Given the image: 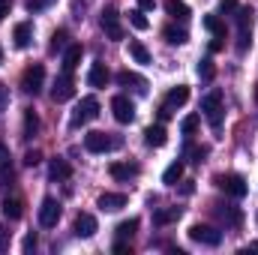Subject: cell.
<instances>
[{
	"label": "cell",
	"mask_w": 258,
	"mask_h": 255,
	"mask_svg": "<svg viewBox=\"0 0 258 255\" xmlns=\"http://www.w3.org/2000/svg\"><path fill=\"white\" fill-rule=\"evenodd\" d=\"M126 201H129V198L123 195V192H102L96 204H99L102 210H108V213H114V210H123V207H126Z\"/></svg>",
	"instance_id": "obj_12"
},
{
	"label": "cell",
	"mask_w": 258,
	"mask_h": 255,
	"mask_svg": "<svg viewBox=\"0 0 258 255\" xmlns=\"http://www.w3.org/2000/svg\"><path fill=\"white\" fill-rule=\"evenodd\" d=\"M138 6L141 9H153V0H138Z\"/></svg>",
	"instance_id": "obj_50"
},
{
	"label": "cell",
	"mask_w": 258,
	"mask_h": 255,
	"mask_svg": "<svg viewBox=\"0 0 258 255\" xmlns=\"http://www.w3.org/2000/svg\"><path fill=\"white\" fill-rule=\"evenodd\" d=\"M249 36H252V33H240V39H237V51H246V45H249Z\"/></svg>",
	"instance_id": "obj_44"
},
{
	"label": "cell",
	"mask_w": 258,
	"mask_h": 255,
	"mask_svg": "<svg viewBox=\"0 0 258 255\" xmlns=\"http://www.w3.org/2000/svg\"><path fill=\"white\" fill-rule=\"evenodd\" d=\"M180 207H162V210H156L153 213V225H159V228H165V225H171V222H177L180 219Z\"/></svg>",
	"instance_id": "obj_15"
},
{
	"label": "cell",
	"mask_w": 258,
	"mask_h": 255,
	"mask_svg": "<svg viewBox=\"0 0 258 255\" xmlns=\"http://www.w3.org/2000/svg\"><path fill=\"white\" fill-rule=\"evenodd\" d=\"M21 213H24V204H21L18 198H3V216H9V219H21Z\"/></svg>",
	"instance_id": "obj_29"
},
{
	"label": "cell",
	"mask_w": 258,
	"mask_h": 255,
	"mask_svg": "<svg viewBox=\"0 0 258 255\" xmlns=\"http://www.w3.org/2000/svg\"><path fill=\"white\" fill-rule=\"evenodd\" d=\"M9 9H12V3H9V0H0V21L9 15Z\"/></svg>",
	"instance_id": "obj_47"
},
{
	"label": "cell",
	"mask_w": 258,
	"mask_h": 255,
	"mask_svg": "<svg viewBox=\"0 0 258 255\" xmlns=\"http://www.w3.org/2000/svg\"><path fill=\"white\" fill-rule=\"evenodd\" d=\"M180 177H183V162L177 159V162H171V165L165 168L162 183H165V186H177V183H180Z\"/></svg>",
	"instance_id": "obj_24"
},
{
	"label": "cell",
	"mask_w": 258,
	"mask_h": 255,
	"mask_svg": "<svg viewBox=\"0 0 258 255\" xmlns=\"http://www.w3.org/2000/svg\"><path fill=\"white\" fill-rule=\"evenodd\" d=\"M54 0H27V12H42L45 6H51Z\"/></svg>",
	"instance_id": "obj_39"
},
{
	"label": "cell",
	"mask_w": 258,
	"mask_h": 255,
	"mask_svg": "<svg viewBox=\"0 0 258 255\" xmlns=\"http://www.w3.org/2000/svg\"><path fill=\"white\" fill-rule=\"evenodd\" d=\"M213 36H225V24L219 21V15H204V21H201Z\"/></svg>",
	"instance_id": "obj_30"
},
{
	"label": "cell",
	"mask_w": 258,
	"mask_h": 255,
	"mask_svg": "<svg viewBox=\"0 0 258 255\" xmlns=\"http://www.w3.org/2000/svg\"><path fill=\"white\" fill-rule=\"evenodd\" d=\"M15 180V171H12V165L9 162H0V186H9Z\"/></svg>",
	"instance_id": "obj_35"
},
{
	"label": "cell",
	"mask_w": 258,
	"mask_h": 255,
	"mask_svg": "<svg viewBox=\"0 0 258 255\" xmlns=\"http://www.w3.org/2000/svg\"><path fill=\"white\" fill-rule=\"evenodd\" d=\"M72 228H75V237H93L96 234V216L93 213H78Z\"/></svg>",
	"instance_id": "obj_11"
},
{
	"label": "cell",
	"mask_w": 258,
	"mask_h": 255,
	"mask_svg": "<svg viewBox=\"0 0 258 255\" xmlns=\"http://www.w3.org/2000/svg\"><path fill=\"white\" fill-rule=\"evenodd\" d=\"M108 78H111V72H108V66L105 63H93L90 66V72H87V84H90V87H105Z\"/></svg>",
	"instance_id": "obj_14"
},
{
	"label": "cell",
	"mask_w": 258,
	"mask_h": 255,
	"mask_svg": "<svg viewBox=\"0 0 258 255\" xmlns=\"http://www.w3.org/2000/svg\"><path fill=\"white\" fill-rule=\"evenodd\" d=\"M30 36H33V30H30V24H27V21H21V24H15V30H12V39H15V48H27V45H30Z\"/></svg>",
	"instance_id": "obj_20"
},
{
	"label": "cell",
	"mask_w": 258,
	"mask_h": 255,
	"mask_svg": "<svg viewBox=\"0 0 258 255\" xmlns=\"http://www.w3.org/2000/svg\"><path fill=\"white\" fill-rule=\"evenodd\" d=\"M39 162H42V153H39V150H27V153H24V165L33 168V165H39Z\"/></svg>",
	"instance_id": "obj_37"
},
{
	"label": "cell",
	"mask_w": 258,
	"mask_h": 255,
	"mask_svg": "<svg viewBox=\"0 0 258 255\" xmlns=\"http://www.w3.org/2000/svg\"><path fill=\"white\" fill-rule=\"evenodd\" d=\"M111 111H114L117 123H132L135 120V105L129 102L126 96H114L111 99Z\"/></svg>",
	"instance_id": "obj_10"
},
{
	"label": "cell",
	"mask_w": 258,
	"mask_h": 255,
	"mask_svg": "<svg viewBox=\"0 0 258 255\" xmlns=\"http://www.w3.org/2000/svg\"><path fill=\"white\" fill-rule=\"evenodd\" d=\"M162 36H165V42H168V45H183V42L189 39V33H186L183 27H165V30H162Z\"/></svg>",
	"instance_id": "obj_27"
},
{
	"label": "cell",
	"mask_w": 258,
	"mask_h": 255,
	"mask_svg": "<svg viewBox=\"0 0 258 255\" xmlns=\"http://www.w3.org/2000/svg\"><path fill=\"white\" fill-rule=\"evenodd\" d=\"M42 81H45V69H42L39 63L27 66V69H24V75H21V90L36 96V93L42 90Z\"/></svg>",
	"instance_id": "obj_7"
},
{
	"label": "cell",
	"mask_w": 258,
	"mask_h": 255,
	"mask_svg": "<svg viewBox=\"0 0 258 255\" xmlns=\"http://www.w3.org/2000/svg\"><path fill=\"white\" fill-rule=\"evenodd\" d=\"M111 177L114 180H132L135 174H138V165L135 162H111Z\"/></svg>",
	"instance_id": "obj_16"
},
{
	"label": "cell",
	"mask_w": 258,
	"mask_h": 255,
	"mask_svg": "<svg viewBox=\"0 0 258 255\" xmlns=\"http://www.w3.org/2000/svg\"><path fill=\"white\" fill-rule=\"evenodd\" d=\"M9 105V90H6V84H0V111Z\"/></svg>",
	"instance_id": "obj_43"
},
{
	"label": "cell",
	"mask_w": 258,
	"mask_h": 255,
	"mask_svg": "<svg viewBox=\"0 0 258 255\" xmlns=\"http://www.w3.org/2000/svg\"><path fill=\"white\" fill-rule=\"evenodd\" d=\"M66 39H69V36H66V30H54V33H51V45H48V48H51V51H60V48L69 45Z\"/></svg>",
	"instance_id": "obj_33"
},
{
	"label": "cell",
	"mask_w": 258,
	"mask_h": 255,
	"mask_svg": "<svg viewBox=\"0 0 258 255\" xmlns=\"http://www.w3.org/2000/svg\"><path fill=\"white\" fill-rule=\"evenodd\" d=\"M165 12L174 18V21H186L189 18V6L183 0H165Z\"/></svg>",
	"instance_id": "obj_21"
},
{
	"label": "cell",
	"mask_w": 258,
	"mask_h": 255,
	"mask_svg": "<svg viewBox=\"0 0 258 255\" xmlns=\"http://www.w3.org/2000/svg\"><path fill=\"white\" fill-rule=\"evenodd\" d=\"M198 75H201L204 81H210V78L216 75V69H213V60H207V57H204V60L198 63Z\"/></svg>",
	"instance_id": "obj_36"
},
{
	"label": "cell",
	"mask_w": 258,
	"mask_h": 255,
	"mask_svg": "<svg viewBox=\"0 0 258 255\" xmlns=\"http://www.w3.org/2000/svg\"><path fill=\"white\" fill-rule=\"evenodd\" d=\"M81 54H84V48H81L78 42L66 45V51H63V72H72L75 66L81 63Z\"/></svg>",
	"instance_id": "obj_18"
},
{
	"label": "cell",
	"mask_w": 258,
	"mask_h": 255,
	"mask_svg": "<svg viewBox=\"0 0 258 255\" xmlns=\"http://www.w3.org/2000/svg\"><path fill=\"white\" fill-rule=\"evenodd\" d=\"M192 189H195V186H192V180H186V183L180 186V192H183V195H192Z\"/></svg>",
	"instance_id": "obj_49"
},
{
	"label": "cell",
	"mask_w": 258,
	"mask_h": 255,
	"mask_svg": "<svg viewBox=\"0 0 258 255\" xmlns=\"http://www.w3.org/2000/svg\"><path fill=\"white\" fill-rule=\"evenodd\" d=\"M0 63H3V51H0Z\"/></svg>",
	"instance_id": "obj_53"
},
{
	"label": "cell",
	"mask_w": 258,
	"mask_h": 255,
	"mask_svg": "<svg viewBox=\"0 0 258 255\" xmlns=\"http://www.w3.org/2000/svg\"><path fill=\"white\" fill-rule=\"evenodd\" d=\"M123 141L117 135H108V132H87L84 135V147L90 153H105V150H117Z\"/></svg>",
	"instance_id": "obj_2"
},
{
	"label": "cell",
	"mask_w": 258,
	"mask_h": 255,
	"mask_svg": "<svg viewBox=\"0 0 258 255\" xmlns=\"http://www.w3.org/2000/svg\"><path fill=\"white\" fill-rule=\"evenodd\" d=\"M171 114H174V108H171V105H168V102H165V105H162V108H159V120H168V117H171Z\"/></svg>",
	"instance_id": "obj_45"
},
{
	"label": "cell",
	"mask_w": 258,
	"mask_h": 255,
	"mask_svg": "<svg viewBox=\"0 0 258 255\" xmlns=\"http://www.w3.org/2000/svg\"><path fill=\"white\" fill-rule=\"evenodd\" d=\"M75 96V81L69 78V72H63L60 78H54V84H51V99L54 102H69Z\"/></svg>",
	"instance_id": "obj_8"
},
{
	"label": "cell",
	"mask_w": 258,
	"mask_h": 255,
	"mask_svg": "<svg viewBox=\"0 0 258 255\" xmlns=\"http://www.w3.org/2000/svg\"><path fill=\"white\" fill-rule=\"evenodd\" d=\"M48 177H51V180H69V177H72L69 162L60 159V156H54V159H51V165H48Z\"/></svg>",
	"instance_id": "obj_17"
},
{
	"label": "cell",
	"mask_w": 258,
	"mask_h": 255,
	"mask_svg": "<svg viewBox=\"0 0 258 255\" xmlns=\"http://www.w3.org/2000/svg\"><path fill=\"white\" fill-rule=\"evenodd\" d=\"M99 24H102V30H105V36L111 39V42H120L123 39V27H120V15H117V9H102V18H99Z\"/></svg>",
	"instance_id": "obj_6"
},
{
	"label": "cell",
	"mask_w": 258,
	"mask_h": 255,
	"mask_svg": "<svg viewBox=\"0 0 258 255\" xmlns=\"http://www.w3.org/2000/svg\"><path fill=\"white\" fill-rule=\"evenodd\" d=\"M219 12L222 15H234L237 12V0H219Z\"/></svg>",
	"instance_id": "obj_38"
},
{
	"label": "cell",
	"mask_w": 258,
	"mask_h": 255,
	"mask_svg": "<svg viewBox=\"0 0 258 255\" xmlns=\"http://www.w3.org/2000/svg\"><path fill=\"white\" fill-rule=\"evenodd\" d=\"M216 213H219V219H222L225 225H231V228H237V225L243 222V213H240L237 207H216Z\"/></svg>",
	"instance_id": "obj_25"
},
{
	"label": "cell",
	"mask_w": 258,
	"mask_h": 255,
	"mask_svg": "<svg viewBox=\"0 0 258 255\" xmlns=\"http://www.w3.org/2000/svg\"><path fill=\"white\" fill-rule=\"evenodd\" d=\"M129 57H132L135 63H150V51H147L144 42H138V39H129Z\"/></svg>",
	"instance_id": "obj_26"
},
{
	"label": "cell",
	"mask_w": 258,
	"mask_h": 255,
	"mask_svg": "<svg viewBox=\"0 0 258 255\" xmlns=\"http://www.w3.org/2000/svg\"><path fill=\"white\" fill-rule=\"evenodd\" d=\"M114 255H132V246L123 243V240H117V243H114Z\"/></svg>",
	"instance_id": "obj_41"
},
{
	"label": "cell",
	"mask_w": 258,
	"mask_h": 255,
	"mask_svg": "<svg viewBox=\"0 0 258 255\" xmlns=\"http://www.w3.org/2000/svg\"><path fill=\"white\" fill-rule=\"evenodd\" d=\"M0 162H9V147L0 141Z\"/></svg>",
	"instance_id": "obj_48"
},
{
	"label": "cell",
	"mask_w": 258,
	"mask_h": 255,
	"mask_svg": "<svg viewBox=\"0 0 258 255\" xmlns=\"http://www.w3.org/2000/svg\"><path fill=\"white\" fill-rule=\"evenodd\" d=\"M144 141H147L150 147H162V144L168 141V132H165V126H162V123L147 126V129H144Z\"/></svg>",
	"instance_id": "obj_19"
},
{
	"label": "cell",
	"mask_w": 258,
	"mask_h": 255,
	"mask_svg": "<svg viewBox=\"0 0 258 255\" xmlns=\"http://www.w3.org/2000/svg\"><path fill=\"white\" fill-rule=\"evenodd\" d=\"M255 102H258V84H255Z\"/></svg>",
	"instance_id": "obj_51"
},
{
	"label": "cell",
	"mask_w": 258,
	"mask_h": 255,
	"mask_svg": "<svg viewBox=\"0 0 258 255\" xmlns=\"http://www.w3.org/2000/svg\"><path fill=\"white\" fill-rule=\"evenodd\" d=\"M189 240L192 243H201V246H219L222 243V231H216L213 225L195 222V225H189Z\"/></svg>",
	"instance_id": "obj_3"
},
{
	"label": "cell",
	"mask_w": 258,
	"mask_h": 255,
	"mask_svg": "<svg viewBox=\"0 0 258 255\" xmlns=\"http://www.w3.org/2000/svg\"><path fill=\"white\" fill-rule=\"evenodd\" d=\"M0 249H9V231L0 225Z\"/></svg>",
	"instance_id": "obj_46"
},
{
	"label": "cell",
	"mask_w": 258,
	"mask_h": 255,
	"mask_svg": "<svg viewBox=\"0 0 258 255\" xmlns=\"http://www.w3.org/2000/svg\"><path fill=\"white\" fill-rule=\"evenodd\" d=\"M99 117V102H96V96H84L78 105H75V111H72V117H69V126L78 129L84 126V123H90V120H96Z\"/></svg>",
	"instance_id": "obj_1"
},
{
	"label": "cell",
	"mask_w": 258,
	"mask_h": 255,
	"mask_svg": "<svg viewBox=\"0 0 258 255\" xmlns=\"http://www.w3.org/2000/svg\"><path fill=\"white\" fill-rule=\"evenodd\" d=\"M117 84H120V87H132V90H138V93H147V81H144L141 75L129 72V69L117 72Z\"/></svg>",
	"instance_id": "obj_13"
},
{
	"label": "cell",
	"mask_w": 258,
	"mask_h": 255,
	"mask_svg": "<svg viewBox=\"0 0 258 255\" xmlns=\"http://www.w3.org/2000/svg\"><path fill=\"white\" fill-rule=\"evenodd\" d=\"M114 231H117V237H120V240H126V237H132V234L138 231V219H126V222H120Z\"/></svg>",
	"instance_id": "obj_32"
},
{
	"label": "cell",
	"mask_w": 258,
	"mask_h": 255,
	"mask_svg": "<svg viewBox=\"0 0 258 255\" xmlns=\"http://www.w3.org/2000/svg\"><path fill=\"white\" fill-rule=\"evenodd\" d=\"M234 18H237V30L240 33H252V9L249 6H237Z\"/></svg>",
	"instance_id": "obj_22"
},
{
	"label": "cell",
	"mask_w": 258,
	"mask_h": 255,
	"mask_svg": "<svg viewBox=\"0 0 258 255\" xmlns=\"http://www.w3.org/2000/svg\"><path fill=\"white\" fill-rule=\"evenodd\" d=\"M21 249H24V252L36 249V234H27V237H24V243H21Z\"/></svg>",
	"instance_id": "obj_42"
},
{
	"label": "cell",
	"mask_w": 258,
	"mask_h": 255,
	"mask_svg": "<svg viewBox=\"0 0 258 255\" xmlns=\"http://www.w3.org/2000/svg\"><path fill=\"white\" fill-rule=\"evenodd\" d=\"M60 219V201L57 198H42V207H39V222L45 228H54Z\"/></svg>",
	"instance_id": "obj_9"
},
{
	"label": "cell",
	"mask_w": 258,
	"mask_h": 255,
	"mask_svg": "<svg viewBox=\"0 0 258 255\" xmlns=\"http://www.w3.org/2000/svg\"><path fill=\"white\" fill-rule=\"evenodd\" d=\"M129 24H132L135 30H147V27H150V21L144 18V9H132V12H129Z\"/></svg>",
	"instance_id": "obj_31"
},
{
	"label": "cell",
	"mask_w": 258,
	"mask_h": 255,
	"mask_svg": "<svg viewBox=\"0 0 258 255\" xmlns=\"http://www.w3.org/2000/svg\"><path fill=\"white\" fill-rule=\"evenodd\" d=\"M198 123H201V117H198V114H189V117H183L180 132H183V135H192L195 129H198Z\"/></svg>",
	"instance_id": "obj_34"
},
{
	"label": "cell",
	"mask_w": 258,
	"mask_h": 255,
	"mask_svg": "<svg viewBox=\"0 0 258 255\" xmlns=\"http://www.w3.org/2000/svg\"><path fill=\"white\" fill-rule=\"evenodd\" d=\"M222 48H225V36H213V39H210V51L216 54V51H222Z\"/></svg>",
	"instance_id": "obj_40"
},
{
	"label": "cell",
	"mask_w": 258,
	"mask_h": 255,
	"mask_svg": "<svg viewBox=\"0 0 258 255\" xmlns=\"http://www.w3.org/2000/svg\"><path fill=\"white\" fill-rule=\"evenodd\" d=\"M201 111H204V117L210 120V126H219V123H222V93H219V90L207 93V96L201 99Z\"/></svg>",
	"instance_id": "obj_4"
},
{
	"label": "cell",
	"mask_w": 258,
	"mask_h": 255,
	"mask_svg": "<svg viewBox=\"0 0 258 255\" xmlns=\"http://www.w3.org/2000/svg\"><path fill=\"white\" fill-rule=\"evenodd\" d=\"M213 183L225 192V195H231V198H243L246 195V180L240 174H216Z\"/></svg>",
	"instance_id": "obj_5"
},
{
	"label": "cell",
	"mask_w": 258,
	"mask_h": 255,
	"mask_svg": "<svg viewBox=\"0 0 258 255\" xmlns=\"http://www.w3.org/2000/svg\"><path fill=\"white\" fill-rule=\"evenodd\" d=\"M252 249H258V240H255V243H252Z\"/></svg>",
	"instance_id": "obj_52"
},
{
	"label": "cell",
	"mask_w": 258,
	"mask_h": 255,
	"mask_svg": "<svg viewBox=\"0 0 258 255\" xmlns=\"http://www.w3.org/2000/svg\"><path fill=\"white\" fill-rule=\"evenodd\" d=\"M39 132V117L33 108H24V138H33Z\"/></svg>",
	"instance_id": "obj_28"
},
{
	"label": "cell",
	"mask_w": 258,
	"mask_h": 255,
	"mask_svg": "<svg viewBox=\"0 0 258 255\" xmlns=\"http://www.w3.org/2000/svg\"><path fill=\"white\" fill-rule=\"evenodd\" d=\"M186 99H189V87H186V84H177V87L168 90V99H165V102H168L171 108H180Z\"/></svg>",
	"instance_id": "obj_23"
}]
</instances>
